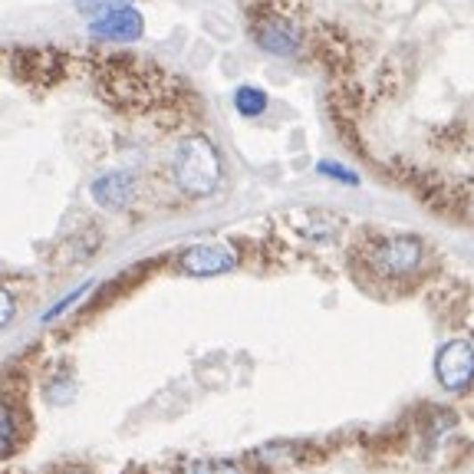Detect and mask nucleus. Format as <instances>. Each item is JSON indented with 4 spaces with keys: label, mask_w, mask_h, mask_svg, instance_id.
I'll return each instance as SVG.
<instances>
[{
    "label": "nucleus",
    "mask_w": 474,
    "mask_h": 474,
    "mask_svg": "<svg viewBox=\"0 0 474 474\" xmlns=\"http://www.w3.org/2000/svg\"><path fill=\"white\" fill-rule=\"evenodd\" d=\"M297 454H300V445H290V442H274V445H264L254 452V462L264 464V468H281L287 462H297Z\"/></svg>",
    "instance_id": "9"
},
{
    "label": "nucleus",
    "mask_w": 474,
    "mask_h": 474,
    "mask_svg": "<svg viewBox=\"0 0 474 474\" xmlns=\"http://www.w3.org/2000/svg\"><path fill=\"white\" fill-rule=\"evenodd\" d=\"M254 40H257V46L260 50H267V53L293 56L303 44V33H300V27L293 20H287V17H267L264 23L254 27Z\"/></svg>",
    "instance_id": "6"
},
{
    "label": "nucleus",
    "mask_w": 474,
    "mask_h": 474,
    "mask_svg": "<svg viewBox=\"0 0 474 474\" xmlns=\"http://www.w3.org/2000/svg\"><path fill=\"white\" fill-rule=\"evenodd\" d=\"M86 23H89V33H93L96 40H112V44H132V40H139L142 30H145V20H142L135 0L116 4V7L96 13V17Z\"/></svg>",
    "instance_id": "3"
},
{
    "label": "nucleus",
    "mask_w": 474,
    "mask_h": 474,
    "mask_svg": "<svg viewBox=\"0 0 474 474\" xmlns=\"http://www.w3.org/2000/svg\"><path fill=\"white\" fill-rule=\"evenodd\" d=\"M316 172L323 175V178H333L339 184H349V188H359V175L353 168H346V165L333 162V159H323V162L316 165Z\"/></svg>",
    "instance_id": "12"
},
{
    "label": "nucleus",
    "mask_w": 474,
    "mask_h": 474,
    "mask_svg": "<svg viewBox=\"0 0 474 474\" xmlns=\"http://www.w3.org/2000/svg\"><path fill=\"white\" fill-rule=\"evenodd\" d=\"M135 188H139V178L135 172H109L102 178L93 182V201L99 208H109V211H122V208L132 205V198H135Z\"/></svg>",
    "instance_id": "7"
},
{
    "label": "nucleus",
    "mask_w": 474,
    "mask_h": 474,
    "mask_svg": "<svg viewBox=\"0 0 474 474\" xmlns=\"http://www.w3.org/2000/svg\"><path fill=\"white\" fill-rule=\"evenodd\" d=\"M172 178L184 194L205 198L221 182V159L205 135H188L172 155Z\"/></svg>",
    "instance_id": "1"
},
{
    "label": "nucleus",
    "mask_w": 474,
    "mask_h": 474,
    "mask_svg": "<svg viewBox=\"0 0 474 474\" xmlns=\"http://www.w3.org/2000/svg\"><path fill=\"white\" fill-rule=\"evenodd\" d=\"M116 4H126V0H79V17H86V20H93L96 13L109 11V7H116Z\"/></svg>",
    "instance_id": "14"
},
{
    "label": "nucleus",
    "mask_w": 474,
    "mask_h": 474,
    "mask_svg": "<svg viewBox=\"0 0 474 474\" xmlns=\"http://www.w3.org/2000/svg\"><path fill=\"white\" fill-rule=\"evenodd\" d=\"M17 435H20V419H17L13 405H4V412H0V448L7 454L17 448Z\"/></svg>",
    "instance_id": "11"
},
{
    "label": "nucleus",
    "mask_w": 474,
    "mask_h": 474,
    "mask_svg": "<svg viewBox=\"0 0 474 474\" xmlns=\"http://www.w3.org/2000/svg\"><path fill=\"white\" fill-rule=\"evenodd\" d=\"M234 267L237 254L225 241H205V244H194V248L178 254V270L192 274V277H215V274H227Z\"/></svg>",
    "instance_id": "5"
},
{
    "label": "nucleus",
    "mask_w": 474,
    "mask_h": 474,
    "mask_svg": "<svg viewBox=\"0 0 474 474\" xmlns=\"http://www.w3.org/2000/svg\"><path fill=\"white\" fill-rule=\"evenodd\" d=\"M63 474H89L86 468H69V471H63Z\"/></svg>",
    "instance_id": "16"
},
{
    "label": "nucleus",
    "mask_w": 474,
    "mask_h": 474,
    "mask_svg": "<svg viewBox=\"0 0 474 474\" xmlns=\"http://www.w3.org/2000/svg\"><path fill=\"white\" fill-rule=\"evenodd\" d=\"M13 313H17V300H13L11 290H4V306H0V323L11 326L13 323Z\"/></svg>",
    "instance_id": "15"
},
{
    "label": "nucleus",
    "mask_w": 474,
    "mask_h": 474,
    "mask_svg": "<svg viewBox=\"0 0 474 474\" xmlns=\"http://www.w3.org/2000/svg\"><path fill=\"white\" fill-rule=\"evenodd\" d=\"M182 474H244V471H241V464L227 462V458H198V462L184 464Z\"/></svg>",
    "instance_id": "10"
},
{
    "label": "nucleus",
    "mask_w": 474,
    "mask_h": 474,
    "mask_svg": "<svg viewBox=\"0 0 474 474\" xmlns=\"http://www.w3.org/2000/svg\"><path fill=\"white\" fill-rule=\"evenodd\" d=\"M267 93L260 86H250V83H244V86L234 89V109L241 112L244 118H257L267 112Z\"/></svg>",
    "instance_id": "8"
},
{
    "label": "nucleus",
    "mask_w": 474,
    "mask_h": 474,
    "mask_svg": "<svg viewBox=\"0 0 474 474\" xmlns=\"http://www.w3.org/2000/svg\"><path fill=\"white\" fill-rule=\"evenodd\" d=\"M425 241L415 234H388L369 248V267L386 281L415 277L419 270H425Z\"/></svg>",
    "instance_id": "2"
},
{
    "label": "nucleus",
    "mask_w": 474,
    "mask_h": 474,
    "mask_svg": "<svg viewBox=\"0 0 474 474\" xmlns=\"http://www.w3.org/2000/svg\"><path fill=\"white\" fill-rule=\"evenodd\" d=\"M435 376L448 392H464L474 382V346L468 339H452L435 356Z\"/></svg>",
    "instance_id": "4"
},
{
    "label": "nucleus",
    "mask_w": 474,
    "mask_h": 474,
    "mask_svg": "<svg viewBox=\"0 0 474 474\" xmlns=\"http://www.w3.org/2000/svg\"><path fill=\"white\" fill-rule=\"evenodd\" d=\"M89 290H93V283H83V287H76L73 293H66L63 300L53 303V306H50V310L44 313V320H40V323H53V320H60V316H63V313L69 310V306H73L76 300H83V297H86Z\"/></svg>",
    "instance_id": "13"
}]
</instances>
